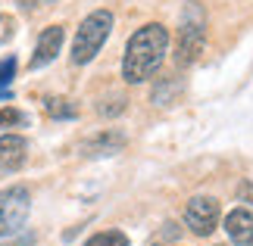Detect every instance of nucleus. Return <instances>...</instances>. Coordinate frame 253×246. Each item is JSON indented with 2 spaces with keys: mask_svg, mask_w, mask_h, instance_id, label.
<instances>
[{
  "mask_svg": "<svg viewBox=\"0 0 253 246\" xmlns=\"http://www.w3.org/2000/svg\"><path fill=\"white\" fill-rule=\"evenodd\" d=\"M169 50V32L160 22H147L144 28H138L128 44H125V56H122V78L128 84H141L157 72L166 60Z\"/></svg>",
  "mask_w": 253,
  "mask_h": 246,
  "instance_id": "obj_1",
  "label": "nucleus"
},
{
  "mask_svg": "<svg viewBox=\"0 0 253 246\" xmlns=\"http://www.w3.org/2000/svg\"><path fill=\"white\" fill-rule=\"evenodd\" d=\"M110 32H113V13L110 9H94L79 25V35H75V44H72V63L75 66L91 63L100 53V47L110 37Z\"/></svg>",
  "mask_w": 253,
  "mask_h": 246,
  "instance_id": "obj_2",
  "label": "nucleus"
},
{
  "mask_svg": "<svg viewBox=\"0 0 253 246\" xmlns=\"http://www.w3.org/2000/svg\"><path fill=\"white\" fill-rule=\"evenodd\" d=\"M203 41H207V16H203L200 3L191 0V3L184 6V13H181L178 44H175V63H178V66H191L203 53Z\"/></svg>",
  "mask_w": 253,
  "mask_h": 246,
  "instance_id": "obj_3",
  "label": "nucleus"
},
{
  "mask_svg": "<svg viewBox=\"0 0 253 246\" xmlns=\"http://www.w3.org/2000/svg\"><path fill=\"white\" fill-rule=\"evenodd\" d=\"M32 212V193L22 184H13L0 190V237H13L22 231V224Z\"/></svg>",
  "mask_w": 253,
  "mask_h": 246,
  "instance_id": "obj_4",
  "label": "nucleus"
},
{
  "mask_svg": "<svg viewBox=\"0 0 253 246\" xmlns=\"http://www.w3.org/2000/svg\"><path fill=\"white\" fill-rule=\"evenodd\" d=\"M184 224L197 234V237H210L219 224V203L212 196H194L184 206Z\"/></svg>",
  "mask_w": 253,
  "mask_h": 246,
  "instance_id": "obj_5",
  "label": "nucleus"
},
{
  "mask_svg": "<svg viewBox=\"0 0 253 246\" xmlns=\"http://www.w3.org/2000/svg\"><path fill=\"white\" fill-rule=\"evenodd\" d=\"M63 28L60 25H47L41 35H38V41H35V53H32V60H28V69H44V66H50L56 56H60V47H63Z\"/></svg>",
  "mask_w": 253,
  "mask_h": 246,
  "instance_id": "obj_6",
  "label": "nucleus"
},
{
  "mask_svg": "<svg viewBox=\"0 0 253 246\" xmlns=\"http://www.w3.org/2000/svg\"><path fill=\"white\" fill-rule=\"evenodd\" d=\"M28 159V141L22 134H3L0 137V178L16 175Z\"/></svg>",
  "mask_w": 253,
  "mask_h": 246,
  "instance_id": "obj_7",
  "label": "nucleus"
},
{
  "mask_svg": "<svg viewBox=\"0 0 253 246\" xmlns=\"http://www.w3.org/2000/svg\"><path fill=\"white\" fill-rule=\"evenodd\" d=\"M225 234L238 246H253V212H247V209L228 212L225 215Z\"/></svg>",
  "mask_w": 253,
  "mask_h": 246,
  "instance_id": "obj_8",
  "label": "nucleus"
},
{
  "mask_svg": "<svg viewBox=\"0 0 253 246\" xmlns=\"http://www.w3.org/2000/svg\"><path fill=\"white\" fill-rule=\"evenodd\" d=\"M122 146H125V137L119 131H103V134L91 137V141L82 146V153L84 156H113V153H119Z\"/></svg>",
  "mask_w": 253,
  "mask_h": 246,
  "instance_id": "obj_9",
  "label": "nucleus"
},
{
  "mask_svg": "<svg viewBox=\"0 0 253 246\" xmlns=\"http://www.w3.org/2000/svg\"><path fill=\"white\" fill-rule=\"evenodd\" d=\"M84 246H128V237H125L122 231H100V234H94Z\"/></svg>",
  "mask_w": 253,
  "mask_h": 246,
  "instance_id": "obj_10",
  "label": "nucleus"
},
{
  "mask_svg": "<svg viewBox=\"0 0 253 246\" xmlns=\"http://www.w3.org/2000/svg\"><path fill=\"white\" fill-rule=\"evenodd\" d=\"M13 72H16V60H13V56L0 60V100L13 97V91H9V78H13Z\"/></svg>",
  "mask_w": 253,
  "mask_h": 246,
  "instance_id": "obj_11",
  "label": "nucleus"
},
{
  "mask_svg": "<svg viewBox=\"0 0 253 246\" xmlns=\"http://www.w3.org/2000/svg\"><path fill=\"white\" fill-rule=\"evenodd\" d=\"M47 112L53 115V119H75V106H69V100H56V97H50L47 100Z\"/></svg>",
  "mask_w": 253,
  "mask_h": 246,
  "instance_id": "obj_12",
  "label": "nucleus"
},
{
  "mask_svg": "<svg viewBox=\"0 0 253 246\" xmlns=\"http://www.w3.org/2000/svg\"><path fill=\"white\" fill-rule=\"evenodd\" d=\"M19 125H25V115L13 106H3L0 109V131H9V128H19Z\"/></svg>",
  "mask_w": 253,
  "mask_h": 246,
  "instance_id": "obj_13",
  "label": "nucleus"
},
{
  "mask_svg": "<svg viewBox=\"0 0 253 246\" xmlns=\"http://www.w3.org/2000/svg\"><path fill=\"white\" fill-rule=\"evenodd\" d=\"M241 196H244V200H253V184H241Z\"/></svg>",
  "mask_w": 253,
  "mask_h": 246,
  "instance_id": "obj_14",
  "label": "nucleus"
},
{
  "mask_svg": "<svg viewBox=\"0 0 253 246\" xmlns=\"http://www.w3.org/2000/svg\"><path fill=\"white\" fill-rule=\"evenodd\" d=\"M153 246H160V243H153Z\"/></svg>",
  "mask_w": 253,
  "mask_h": 246,
  "instance_id": "obj_15",
  "label": "nucleus"
}]
</instances>
